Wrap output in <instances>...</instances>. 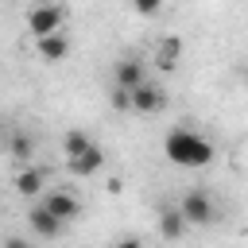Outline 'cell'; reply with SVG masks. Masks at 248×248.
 Here are the masks:
<instances>
[{"label": "cell", "mask_w": 248, "mask_h": 248, "mask_svg": "<svg viewBox=\"0 0 248 248\" xmlns=\"http://www.w3.org/2000/svg\"><path fill=\"white\" fill-rule=\"evenodd\" d=\"M112 108H124V112H128V108H132V93L120 89V85H112Z\"/></svg>", "instance_id": "15"}, {"label": "cell", "mask_w": 248, "mask_h": 248, "mask_svg": "<svg viewBox=\"0 0 248 248\" xmlns=\"http://www.w3.org/2000/svg\"><path fill=\"white\" fill-rule=\"evenodd\" d=\"M8 151H12V159L27 163V159H31V151H35V140H31V136H23V132H16V136L8 140Z\"/></svg>", "instance_id": "13"}, {"label": "cell", "mask_w": 248, "mask_h": 248, "mask_svg": "<svg viewBox=\"0 0 248 248\" xmlns=\"http://www.w3.org/2000/svg\"><path fill=\"white\" fill-rule=\"evenodd\" d=\"M101 163H105V155H101V147H97V143H93V147H89V151H81V155H78V159H70V170H74V174H81V178H85V174H97V170H101Z\"/></svg>", "instance_id": "9"}, {"label": "cell", "mask_w": 248, "mask_h": 248, "mask_svg": "<svg viewBox=\"0 0 248 248\" xmlns=\"http://www.w3.org/2000/svg\"><path fill=\"white\" fill-rule=\"evenodd\" d=\"M244 85H248V74H244Z\"/></svg>", "instance_id": "19"}, {"label": "cell", "mask_w": 248, "mask_h": 248, "mask_svg": "<svg viewBox=\"0 0 248 248\" xmlns=\"http://www.w3.org/2000/svg\"><path fill=\"white\" fill-rule=\"evenodd\" d=\"M66 23V8L62 4H35L27 12V31L31 39H46V35H58Z\"/></svg>", "instance_id": "2"}, {"label": "cell", "mask_w": 248, "mask_h": 248, "mask_svg": "<svg viewBox=\"0 0 248 248\" xmlns=\"http://www.w3.org/2000/svg\"><path fill=\"white\" fill-rule=\"evenodd\" d=\"M35 46H39V58L43 62H62L66 54H70V39L58 31V35H46V39H35Z\"/></svg>", "instance_id": "8"}, {"label": "cell", "mask_w": 248, "mask_h": 248, "mask_svg": "<svg viewBox=\"0 0 248 248\" xmlns=\"http://www.w3.org/2000/svg\"><path fill=\"white\" fill-rule=\"evenodd\" d=\"M4 248H31V244H27L23 236H8V240H4Z\"/></svg>", "instance_id": "17"}, {"label": "cell", "mask_w": 248, "mask_h": 248, "mask_svg": "<svg viewBox=\"0 0 248 248\" xmlns=\"http://www.w3.org/2000/svg\"><path fill=\"white\" fill-rule=\"evenodd\" d=\"M112 78H116V85H120V89H128V93H132V89H140V85L147 81V78H143V62H140V58H120V62H116V70H112Z\"/></svg>", "instance_id": "6"}, {"label": "cell", "mask_w": 248, "mask_h": 248, "mask_svg": "<svg viewBox=\"0 0 248 248\" xmlns=\"http://www.w3.org/2000/svg\"><path fill=\"white\" fill-rule=\"evenodd\" d=\"M178 213L186 225H213L217 221V209H213V198L205 190H190L182 202H178Z\"/></svg>", "instance_id": "3"}, {"label": "cell", "mask_w": 248, "mask_h": 248, "mask_svg": "<svg viewBox=\"0 0 248 248\" xmlns=\"http://www.w3.org/2000/svg\"><path fill=\"white\" fill-rule=\"evenodd\" d=\"M16 190H19L23 198H35V194L43 190V170H35V167L19 170V174H16Z\"/></svg>", "instance_id": "11"}, {"label": "cell", "mask_w": 248, "mask_h": 248, "mask_svg": "<svg viewBox=\"0 0 248 248\" xmlns=\"http://www.w3.org/2000/svg\"><path fill=\"white\" fill-rule=\"evenodd\" d=\"M174 58H178V39H167V43H163V50H159V66H163V70H170V66H174Z\"/></svg>", "instance_id": "14"}, {"label": "cell", "mask_w": 248, "mask_h": 248, "mask_svg": "<svg viewBox=\"0 0 248 248\" xmlns=\"http://www.w3.org/2000/svg\"><path fill=\"white\" fill-rule=\"evenodd\" d=\"M116 248H143V244H140V240H136V236H128V240H120V244H116Z\"/></svg>", "instance_id": "18"}, {"label": "cell", "mask_w": 248, "mask_h": 248, "mask_svg": "<svg viewBox=\"0 0 248 248\" xmlns=\"http://www.w3.org/2000/svg\"><path fill=\"white\" fill-rule=\"evenodd\" d=\"M89 147H93V140H89L85 132H66V136H62V155H66V159H78V155L89 151Z\"/></svg>", "instance_id": "12"}, {"label": "cell", "mask_w": 248, "mask_h": 248, "mask_svg": "<svg viewBox=\"0 0 248 248\" xmlns=\"http://www.w3.org/2000/svg\"><path fill=\"white\" fill-rule=\"evenodd\" d=\"M163 155L174 163V167H209L213 163V143L205 140V136H198V132H190V128H174V132H167V140H163Z\"/></svg>", "instance_id": "1"}, {"label": "cell", "mask_w": 248, "mask_h": 248, "mask_svg": "<svg viewBox=\"0 0 248 248\" xmlns=\"http://www.w3.org/2000/svg\"><path fill=\"white\" fill-rule=\"evenodd\" d=\"M43 209H46L50 217H58V221H74V217L81 213V202H78L70 190H54V194H46Z\"/></svg>", "instance_id": "4"}, {"label": "cell", "mask_w": 248, "mask_h": 248, "mask_svg": "<svg viewBox=\"0 0 248 248\" xmlns=\"http://www.w3.org/2000/svg\"><path fill=\"white\" fill-rule=\"evenodd\" d=\"M163 105H167V97H163V89H155L151 81H143L140 89H132V112L151 116V112H159Z\"/></svg>", "instance_id": "5"}, {"label": "cell", "mask_w": 248, "mask_h": 248, "mask_svg": "<svg viewBox=\"0 0 248 248\" xmlns=\"http://www.w3.org/2000/svg\"><path fill=\"white\" fill-rule=\"evenodd\" d=\"M132 8H136L140 16H155V12L163 8V0H132Z\"/></svg>", "instance_id": "16"}, {"label": "cell", "mask_w": 248, "mask_h": 248, "mask_svg": "<svg viewBox=\"0 0 248 248\" xmlns=\"http://www.w3.org/2000/svg\"><path fill=\"white\" fill-rule=\"evenodd\" d=\"M27 221H31V232H35V236H43V240H50V236H58V232H62V221H58V217H50L43 205H31Z\"/></svg>", "instance_id": "7"}, {"label": "cell", "mask_w": 248, "mask_h": 248, "mask_svg": "<svg viewBox=\"0 0 248 248\" xmlns=\"http://www.w3.org/2000/svg\"><path fill=\"white\" fill-rule=\"evenodd\" d=\"M159 232H163L167 240H178V236L186 232V221H182L178 205H174V209H163V213H159Z\"/></svg>", "instance_id": "10"}]
</instances>
